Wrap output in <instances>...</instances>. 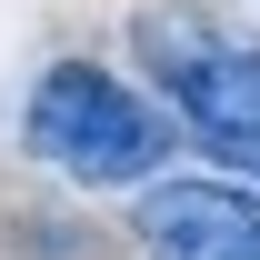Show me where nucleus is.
<instances>
[{
	"instance_id": "f257e3e1",
	"label": "nucleus",
	"mask_w": 260,
	"mask_h": 260,
	"mask_svg": "<svg viewBox=\"0 0 260 260\" xmlns=\"http://www.w3.org/2000/svg\"><path fill=\"white\" fill-rule=\"evenodd\" d=\"M20 140H30V160L70 170V180H90V190L150 180V170H160V150H170L160 110H150V100H130L110 70H80V60H60V70L30 90Z\"/></svg>"
},
{
	"instance_id": "7ed1b4c3",
	"label": "nucleus",
	"mask_w": 260,
	"mask_h": 260,
	"mask_svg": "<svg viewBox=\"0 0 260 260\" xmlns=\"http://www.w3.org/2000/svg\"><path fill=\"white\" fill-rule=\"evenodd\" d=\"M140 240L160 260H260V200L230 180H170L140 200Z\"/></svg>"
},
{
	"instance_id": "f03ea898",
	"label": "nucleus",
	"mask_w": 260,
	"mask_h": 260,
	"mask_svg": "<svg viewBox=\"0 0 260 260\" xmlns=\"http://www.w3.org/2000/svg\"><path fill=\"white\" fill-rule=\"evenodd\" d=\"M150 50H160V80H170V100H180V120L210 140V150H240V140H260V50H230V40H210V30H170V20H150Z\"/></svg>"
},
{
	"instance_id": "20e7f679",
	"label": "nucleus",
	"mask_w": 260,
	"mask_h": 260,
	"mask_svg": "<svg viewBox=\"0 0 260 260\" xmlns=\"http://www.w3.org/2000/svg\"><path fill=\"white\" fill-rule=\"evenodd\" d=\"M220 160H240V170H260V140H240V150H220Z\"/></svg>"
}]
</instances>
